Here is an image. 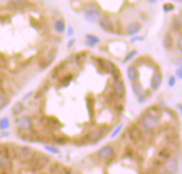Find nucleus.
<instances>
[{
	"instance_id": "obj_1",
	"label": "nucleus",
	"mask_w": 182,
	"mask_h": 174,
	"mask_svg": "<svg viewBox=\"0 0 182 174\" xmlns=\"http://www.w3.org/2000/svg\"><path fill=\"white\" fill-rule=\"evenodd\" d=\"M141 125L144 131H155L159 125V118L149 114H145L141 120Z\"/></svg>"
},
{
	"instance_id": "obj_2",
	"label": "nucleus",
	"mask_w": 182,
	"mask_h": 174,
	"mask_svg": "<svg viewBox=\"0 0 182 174\" xmlns=\"http://www.w3.org/2000/svg\"><path fill=\"white\" fill-rule=\"evenodd\" d=\"M100 10H99L98 6H87L85 13H84V17H85L86 22H97L100 19Z\"/></svg>"
},
{
	"instance_id": "obj_3",
	"label": "nucleus",
	"mask_w": 182,
	"mask_h": 174,
	"mask_svg": "<svg viewBox=\"0 0 182 174\" xmlns=\"http://www.w3.org/2000/svg\"><path fill=\"white\" fill-rule=\"evenodd\" d=\"M16 155L18 156V158H20L22 160H31L34 158L35 151L30 147H17L16 148Z\"/></svg>"
},
{
	"instance_id": "obj_4",
	"label": "nucleus",
	"mask_w": 182,
	"mask_h": 174,
	"mask_svg": "<svg viewBox=\"0 0 182 174\" xmlns=\"http://www.w3.org/2000/svg\"><path fill=\"white\" fill-rule=\"evenodd\" d=\"M163 168H164L165 172L168 174H177L179 171V164L178 160L175 158H169L163 164Z\"/></svg>"
},
{
	"instance_id": "obj_5",
	"label": "nucleus",
	"mask_w": 182,
	"mask_h": 174,
	"mask_svg": "<svg viewBox=\"0 0 182 174\" xmlns=\"http://www.w3.org/2000/svg\"><path fill=\"white\" fill-rule=\"evenodd\" d=\"M114 155H115V151L113 149V147H111V145H105V147H102L97 152V156L100 159H103V160H109Z\"/></svg>"
},
{
	"instance_id": "obj_6",
	"label": "nucleus",
	"mask_w": 182,
	"mask_h": 174,
	"mask_svg": "<svg viewBox=\"0 0 182 174\" xmlns=\"http://www.w3.org/2000/svg\"><path fill=\"white\" fill-rule=\"evenodd\" d=\"M98 22H99L100 28L105 32H108V33H113V32H114V26H113L112 20H111L109 17H105H105L100 18Z\"/></svg>"
},
{
	"instance_id": "obj_7",
	"label": "nucleus",
	"mask_w": 182,
	"mask_h": 174,
	"mask_svg": "<svg viewBox=\"0 0 182 174\" xmlns=\"http://www.w3.org/2000/svg\"><path fill=\"white\" fill-rule=\"evenodd\" d=\"M17 125L22 130H31L33 128V122L31 118H29L27 116H23L17 120Z\"/></svg>"
},
{
	"instance_id": "obj_8",
	"label": "nucleus",
	"mask_w": 182,
	"mask_h": 174,
	"mask_svg": "<svg viewBox=\"0 0 182 174\" xmlns=\"http://www.w3.org/2000/svg\"><path fill=\"white\" fill-rule=\"evenodd\" d=\"M162 80H163L162 74H161L159 71H155V73L152 74L151 80H150V87H151V89H153V90H157V89L161 86V84H162Z\"/></svg>"
},
{
	"instance_id": "obj_9",
	"label": "nucleus",
	"mask_w": 182,
	"mask_h": 174,
	"mask_svg": "<svg viewBox=\"0 0 182 174\" xmlns=\"http://www.w3.org/2000/svg\"><path fill=\"white\" fill-rule=\"evenodd\" d=\"M114 90L117 96L119 97H124L125 93H126V86L122 80H115L114 81Z\"/></svg>"
},
{
	"instance_id": "obj_10",
	"label": "nucleus",
	"mask_w": 182,
	"mask_h": 174,
	"mask_svg": "<svg viewBox=\"0 0 182 174\" xmlns=\"http://www.w3.org/2000/svg\"><path fill=\"white\" fill-rule=\"evenodd\" d=\"M142 29V26L141 23L138 22H130L126 28V32L128 35H135L138 34L139 32V30Z\"/></svg>"
},
{
	"instance_id": "obj_11",
	"label": "nucleus",
	"mask_w": 182,
	"mask_h": 174,
	"mask_svg": "<svg viewBox=\"0 0 182 174\" xmlns=\"http://www.w3.org/2000/svg\"><path fill=\"white\" fill-rule=\"evenodd\" d=\"M127 77H128V79L132 83H133V82H138V80L139 77V70L136 69L134 66H129L128 69H127Z\"/></svg>"
},
{
	"instance_id": "obj_12",
	"label": "nucleus",
	"mask_w": 182,
	"mask_h": 174,
	"mask_svg": "<svg viewBox=\"0 0 182 174\" xmlns=\"http://www.w3.org/2000/svg\"><path fill=\"white\" fill-rule=\"evenodd\" d=\"M155 158L160 161H166L167 159L171 158V152L166 148H163V149L159 150L157 154H155Z\"/></svg>"
},
{
	"instance_id": "obj_13",
	"label": "nucleus",
	"mask_w": 182,
	"mask_h": 174,
	"mask_svg": "<svg viewBox=\"0 0 182 174\" xmlns=\"http://www.w3.org/2000/svg\"><path fill=\"white\" fill-rule=\"evenodd\" d=\"M103 136V133L102 131H99V130H96V131H93L91 132V133L87 135V141L91 142V143H94L96 141H98V140L101 139V137Z\"/></svg>"
},
{
	"instance_id": "obj_14",
	"label": "nucleus",
	"mask_w": 182,
	"mask_h": 174,
	"mask_svg": "<svg viewBox=\"0 0 182 174\" xmlns=\"http://www.w3.org/2000/svg\"><path fill=\"white\" fill-rule=\"evenodd\" d=\"M172 45H174V39H172V36L171 34H166L163 38V47H164L166 50H169L172 49Z\"/></svg>"
},
{
	"instance_id": "obj_15",
	"label": "nucleus",
	"mask_w": 182,
	"mask_h": 174,
	"mask_svg": "<svg viewBox=\"0 0 182 174\" xmlns=\"http://www.w3.org/2000/svg\"><path fill=\"white\" fill-rule=\"evenodd\" d=\"M131 87H132V91H133V93L135 96H138V97L144 93L143 86H142V84L139 83V82H133Z\"/></svg>"
},
{
	"instance_id": "obj_16",
	"label": "nucleus",
	"mask_w": 182,
	"mask_h": 174,
	"mask_svg": "<svg viewBox=\"0 0 182 174\" xmlns=\"http://www.w3.org/2000/svg\"><path fill=\"white\" fill-rule=\"evenodd\" d=\"M54 30H56V33H59V34H61V33H63L65 31V22L63 19H58L54 22Z\"/></svg>"
},
{
	"instance_id": "obj_17",
	"label": "nucleus",
	"mask_w": 182,
	"mask_h": 174,
	"mask_svg": "<svg viewBox=\"0 0 182 174\" xmlns=\"http://www.w3.org/2000/svg\"><path fill=\"white\" fill-rule=\"evenodd\" d=\"M85 37H86V44L89 45V46H91V47H94V45L98 44L99 42H100V39H99V37L95 36V35L87 34Z\"/></svg>"
},
{
	"instance_id": "obj_18",
	"label": "nucleus",
	"mask_w": 182,
	"mask_h": 174,
	"mask_svg": "<svg viewBox=\"0 0 182 174\" xmlns=\"http://www.w3.org/2000/svg\"><path fill=\"white\" fill-rule=\"evenodd\" d=\"M23 104L20 102L15 103V104L13 105V107H12V113H13V115H15V116L20 115L23 113Z\"/></svg>"
},
{
	"instance_id": "obj_19",
	"label": "nucleus",
	"mask_w": 182,
	"mask_h": 174,
	"mask_svg": "<svg viewBox=\"0 0 182 174\" xmlns=\"http://www.w3.org/2000/svg\"><path fill=\"white\" fill-rule=\"evenodd\" d=\"M9 126H10V120H9V118L4 117V118L0 120V130L6 131L9 129Z\"/></svg>"
},
{
	"instance_id": "obj_20",
	"label": "nucleus",
	"mask_w": 182,
	"mask_h": 174,
	"mask_svg": "<svg viewBox=\"0 0 182 174\" xmlns=\"http://www.w3.org/2000/svg\"><path fill=\"white\" fill-rule=\"evenodd\" d=\"M9 104V98L3 95H0V109H4Z\"/></svg>"
},
{
	"instance_id": "obj_21",
	"label": "nucleus",
	"mask_w": 182,
	"mask_h": 174,
	"mask_svg": "<svg viewBox=\"0 0 182 174\" xmlns=\"http://www.w3.org/2000/svg\"><path fill=\"white\" fill-rule=\"evenodd\" d=\"M136 54H138V52H136L135 50H132L131 52L128 53V54L126 55V57H125V60H124V63H127V62H129L130 60H132V58L134 57Z\"/></svg>"
},
{
	"instance_id": "obj_22",
	"label": "nucleus",
	"mask_w": 182,
	"mask_h": 174,
	"mask_svg": "<svg viewBox=\"0 0 182 174\" xmlns=\"http://www.w3.org/2000/svg\"><path fill=\"white\" fill-rule=\"evenodd\" d=\"M122 128H124V125H122V124H120V125H118L117 128L114 130V132H113V133L111 134V138H115V137H116V136L118 135V134L120 133V131L122 130Z\"/></svg>"
},
{
	"instance_id": "obj_23",
	"label": "nucleus",
	"mask_w": 182,
	"mask_h": 174,
	"mask_svg": "<svg viewBox=\"0 0 182 174\" xmlns=\"http://www.w3.org/2000/svg\"><path fill=\"white\" fill-rule=\"evenodd\" d=\"M45 149H46L48 152L52 153V154H59V153H60V151H59L56 148L52 147V145H46V147H45Z\"/></svg>"
},
{
	"instance_id": "obj_24",
	"label": "nucleus",
	"mask_w": 182,
	"mask_h": 174,
	"mask_svg": "<svg viewBox=\"0 0 182 174\" xmlns=\"http://www.w3.org/2000/svg\"><path fill=\"white\" fill-rule=\"evenodd\" d=\"M10 3L15 6H20L25 3V0H10Z\"/></svg>"
},
{
	"instance_id": "obj_25",
	"label": "nucleus",
	"mask_w": 182,
	"mask_h": 174,
	"mask_svg": "<svg viewBox=\"0 0 182 174\" xmlns=\"http://www.w3.org/2000/svg\"><path fill=\"white\" fill-rule=\"evenodd\" d=\"M175 9V6H172V4L171 3H166L163 6V10H164V12H169V11H172Z\"/></svg>"
},
{
	"instance_id": "obj_26",
	"label": "nucleus",
	"mask_w": 182,
	"mask_h": 174,
	"mask_svg": "<svg viewBox=\"0 0 182 174\" xmlns=\"http://www.w3.org/2000/svg\"><path fill=\"white\" fill-rule=\"evenodd\" d=\"M172 27H174V29L177 30V31H179V30H180V20H179V18L177 20H175Z\"/></svg>"
},
{
	"instance_id": "obj_27",
	"label": "nucleus",
	"mask_w": 182,
	"mask_h": 174,
	"mask_svg": "<svg viewBox=\"0 0 182 174\" xmlns=\"http://www.w3.org/2000/svg\"><path fill=\"white\" fill-rule=\"evenodd\" d=\"M175 84H176V77H175L174 76H172L168 80V85H169V87H174Z\"/></svg>"
},
{
	"instance_id": "obj_28",
	"label": "nucleus",
	"mask_w": 182,
	"mask_h": 174,
	"mask_svg": "<svg viewBox=\"0 0 182 174\" xmlns=\"http://www.w3.org/2000/svg\"><path fill=\"white\" fill-rule=\"evenodd\" d=\"M4 154H2V153H0V169L3 167V164H4Z\"/></svg>"
},
{
	"instance_id": "obj_29",
	"label": "nucleus",
	"mask_w": 182,
	"mask_h": 174,
	"mask_svg": "<svg viewBox=\"0 0 182 174\" xmlns=\"http://www.w3.org/2000/svg\"><path fill=\"white\" fill-rule=\"evenodd\" d=\"M138 100H139V103H143L144 101L146 100V97H145V95H144V93H143V95L139 96V97H138Z\"/></svg>"
},
{
	"instance_id": "obj_30",
	"label": "nucleus",
	"mask_w": 182,
	"mask_h": 174,
	"mask_svg": "<svg viewBox=\"0 0 182 174\" xmlns=\"http://www.w3.org/2000/svg\"><path fill=\"white\" fill-rule=\"evenodd\" d=\"M177 77H178V79H182V68H178V70H177Z\"/></svg>"
},
{
	"instance_id": "obj_31",
	"label": "nucleus",
	"mask_w": 182,
	"mask_h": 174,
	"mask_svg": "<svg viewBox=\"0 0 182 174\" xmlns=\"http://www.w3.org/2000/svg\"><path fill=\"white\" fill-rule=\"evenodd\" d=\"M72 35H74V29L72 27H69L68 28V36H72Z\"/></svg>"
},
{
	"instance_id": "obj_32",
	"label": "nucleus",
	"mask_w": 182,
	"mask_h": 174,
	"mask_svg": "<svg viewBox=\"0 0 182 174\" xmlns=\"http://www.w3.org/2000/svg\"><path fill=\"white\" fill-rule=\"evenodd\" d=\"M181 37H179V39H178V49L179 50H181Z\"/></svg>"
},
{
	"instance_id": "obj_33",
	"label": "nucleus",
	"mask_w": 182,
	"mask_h": 174,
	"mask_svg": "<svg viewBox=\"0 0 182 174\" xmlns=\"http://www.w3.org/2000/svg\"><path fill=\"white\" fill-rule=\"evenodd\" d=\"M74 44H75V39H72V41H70L69 43H68V48H70V47H72Z\"/></svg>"
},
{
	"instance_id": "obj_34",
	"label": "nucleus",
	"mask_w": 182,
	"mask_h": 174,
	"mask_svg": "<svg viewBox=\"0 0 182 174\" xmlns=\"http://www.w3.org/2000/svg\"><path fill=\"white\" fill-rule=\"evenodd\" d=\"M136 41H143V37H135V38L132 39V42H136Z\"/></svg>"
},
{
	"instance_id": "obj_35",
	"label": "nucleus",
	"mask_w": 182,
	"mask_h": 174,
	"mask_svg": "<svg viewBox=\"0 0 182 174\" xmlns=\"http://www.w3.org/2000/svg\"><path fill=\"white\" fill-rule=\"evenodd\" d=\"M148 1H149L150 3H152V4H153V3H155V2H157L158 0H148Z\"/></svg>"
},
{
	"instance_id": "obj_36",
	"label": "nucleus",
	"mask_w": 182,
	"mask_h": 174,
	"mask_svg": "<svg viewBox=\"0 0 182 174\" xmlns=\"http://www.w3.org/2000/svg\"><path fill=\"white\" fill-rule=\"evenodd\" d=\"M160 174H168V173H166V172H163V173H160Z\"/></svg>"
}]
</instances>
